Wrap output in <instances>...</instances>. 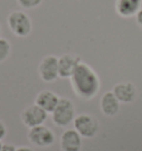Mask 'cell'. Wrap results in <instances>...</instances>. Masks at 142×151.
<instances>
[{"instance_id": "obj_7", "label": "cell", "mask_w": 142, "mask_h": 151, "mask_svg": "<svg viewBox=\"0 0 142 151\" xmlns=\"http://www.w3.org/2000/svg\"><path fill=\"white\" fill-rule=\"evenodd\" d=\"M47 118L48 113L36 104L28 106L21 112V120L24 126H27L28 128L41 126L47 120Z\"/></svg>"}, {"instance_id": "obj_18", "label": "cell", "mask_w": 142, "mask_h": 151, "mask_svg": "<svg viewBox=\"0 0 142 151\" xmlns=\"http://www.w3.org/2000/svg\"><path fill=\"white\" fill-rule=\"evenodd\" d=\"M136 20H137V24L142 28V8L139 10V12L136 14Z\"/></svg>"}, {"instance_id": "obj_8", "label": "cell", "mask_w": 142, "mask_h": 151, "mask_svg": "<svg viewBox=\"0 0 142 151\" xmlns=\"http://www.w3.org/2000/svg\"><path fill=\"white\" fill-rule=\"evenodd\" d=\"M60 147L62 151H81L82 137L75 129H67L61 134Z\"/></svg>"}, {"instance_id": "obj_14", "label": "cell", "mask_w": 142, "mask_h": 151, "mask_svg": "<svg viewBox=\"0 0 142 151\" xmlns=\"http://www.w3.org/2000/svg\"><path fill=\"white\" fill-rule=\"evenodd\" d=\"M10 52H11L10 42L5 38H0V63H2L8 59Z\"/></svg>"}, {"instance_id": "obj_2", "label": "cell", "mask_w": 142, "mask_h": 151, "mask_svg": "<svg viewBox=\"0 0 142 151\" xmlns=\"http://www.w3.org/2000/svg\"><path fill=\"white\" fill-rule=\"evenodd\" d=\"M7 24L10 31L17 37H28L32 31V21L30 17L26 12L20 10L12 11L8 16Z\"/></svg>"}, {"instance_id": "obj_15", "label": "cell", "mask_w": 142, "mask_h": 151, "mask_svg": "<svg viewBox=\"0 0 142 151\" xmlns=\"http://www.w3.org/2000/svg\"><path fill=\"white\" fill-rule=\"evenodd\" d=\"M43 0H17L18 5L22 9H34L42 4Z\"/></svg>"}, {"instance_id": "obj_12", "label": "cell", "mask_w": 142, "mask_h": 151, "mask_svg": "<svg viewBox=\"0 0 142 151\" xmlns=\"http://www.w3.org/2000/svg\"><path fill=\"white\" fill-rule=\"evenodd\" d=\"M59 100L60 98L55 92L50 90H42L37 94L34 104L43 109L47 113H52V111L57 107Z\"/></svg>"}, {"instance_id": "obj_10", "label": "cell", "mask_w": 142, "mask_h": 151, "mask_svg": "<svg viewBox=\"0 0 142 151\" xmlns=\"http://www.w3.org/2000/svg\"><path fill=\"white\" fill-rule=\"evenodd\" d=\"M81 62V59L75 55H63L58 58V67H59V77L61 78H70L77 66Z\"/></svg>"}, {"instance_id": "obj_21", "label": "cell", "mask_w": 142, "mask_h": 151, "mask_svg": "<svg viewBox=\"0 0 142 151\" xmlns=\"http://www.w3.org/2000/svg\"><path fill=\"white\" fill-rule=\"evenodd\" d=\"M0 36H1V26H0Z\"/></svg>"}, {"instance_id": "obj_13", "label": "cell", "mask_w": 142, "mask_h": 151, "mask_svg": "<svg viewBox=\"0 0 142 151\" xmlns=\"http://www.w3.org/2000/svg\"><path fill=\"white\" fill-rule=\"evenodd\" d=\"M100 108L102 113L107 117H113L120 110V101L117 99L112 91H108L101 97Z\"/></svg>"}, {"instance_id": "obj_3", "label": "cell", "mask_w": 142, "mask_h": 151, "mask_svg": "<svg viewBox=\"0 0 142 151\" xmlns=\"http://www.w3.org/2000/svg\"><path fill=\"white\" fill-rule=\"evenodd\" d=\"M52 121L58 127H67L76 118V107L68 98H60L57 107L52 111Z\"/></svg>"}, {"instance_id": "obj_5", "label": "cell", "mask_w": 142, "mask_h": 151, "mask_svg": "<svg viewBox=\"0 0 142 151\" xmlns=\"http://www.w3.org/2000/svg\"><path fill=\"white\" fill-rule=\"evenodd\" d=\"M28 140L36 147L48 148L55 143L56 136L51 129L41 124V126L30 128L28 132Z\"/></svg>"}, {"instance_id": "obj_20", "label": "cell", "mask_w": 142, "mask_h": 151, "mask_svg": "<svg viewBox=\"0 0 142 151\" xmlns=\"http://www.w3.org/2000/svg\"><path fill=\"white\" fill-rule=\"evenodd\" d=\"M2 146H4V143H2L1 140H0V151H1V149H2Z\"/></svg>"}, {"instance_id": "obj_17", "label": "cell", "mask_w": 142, "mask_h": 151, "mask_svg": "<svg viewBox=\"0 0 142 151\" xmlns=\"http://www.w3.org/2000/svg\"><path fill=\"white\" fill-rule=\"evenodd\" d=\"M16 147L14 145H10V143H5L4 146H2V149L1 151H16Z\"/></svg>"}, {"instance_id": "obj_11", "label": "cell", "mask_w": 142, "mask_h": 151, "mask_svg": "<svg viewBox=\"0 0 142 151\" xmlns=\"http://www.w3.org/2000/svg\"><path fill=\"white\" fill-rule=\"evenodd\" d=\"M142 8V0H115V11L122 18H131Z\"/></svg>"}, {"instance_id": "obj_6", "label": "cell", "mask_w": 142, "mask_h": 151, "mask_svg": "<svg viewBox=\"0 0 142 151\" xmlns=\"http://www.w3.org/2000/svg\"><path fill=\"white\" fill-rule=\"evenodd\" d=\"M40 78L44 82H53L59 77V67L58 58L53 55H49L42 58L38 67Z\"/></svg>"}, {"instance_id": "obj_1", "label": "cell", "mask_w": 142, "mask_h": 151, "mask_svg": "<svg viewBox=\"0 0 142 151\" xmlns=\"http://www.w3.org/2000/svg\"><path fill=\"white\" fill-rule=\"evenodd\" d=\"M72 89L81 99L89 100L95 97L100 89V79L89 65L80 62L70 77Z\"/></svg>"}, {"instance_id": "obj_19", "label": "cell", "mask_w": 142, "mask_h": 151, "mask_svg": "<svg viewBox=\"0 0 142 151\" xmlns=\"http://www.w3.org/2000/svg\"><path fill=\"white\" fill-rule=\"evenodd\" d=\"M16 151H34L32 148H30V147H19V148H17Z\"/></svg>"}, {"instance_id": "obj_9", "label": "cell", "mask_w": 142, "mask_h": 151, "mask_svg": "<svg viewBox=\"0 0 142 151\" xmlns=\"http://www.w3.org/2000/svg\"><path fill=\"white\" fill-rule=\"evenodd\" d=\"M112 92L120 104H131L137 98V88L132 82H120L113 87Z\"/></svg>"}, {"instance_id": "obj_16", "label": "cell", "mask_w": 142, "mask_h": 151, "mask_svg": "<svg viewBox=\"0 0 142 151\" xmlns=\"http://www.w3.org/2000/svg\"><path fill=\"white\" fill-rule=\"evenodd\" d=\"M7 136V127L4 121L0 120V140H2Z\"/></svg>"}, {"instance_id": "obj_4", "label": "cell", "mask_w": 142, "mask_h": 151, "mask_svg": "<svg viewBox=\"0 0 142 151\" xmlns=\"http://www.w3.org/2000/svg\"><path fill=\"white\" fill-rule=\"evenodd\" d=\"M73 127L81 137L93 138L98 133L99 123L93 116L88 113H81L79 116H76L73 120Z\"/></svg>"}]
</instances>
